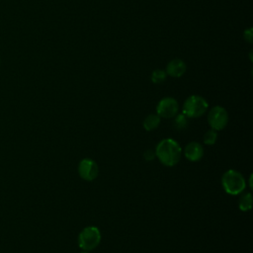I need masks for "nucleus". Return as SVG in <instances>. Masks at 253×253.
<instances>
[{
  "label": "nucleus",
  "mask_w": 253,
  "mask_h": 253,
  "mask_svg": "<svg viewBox=\"0 0 253 253\" xmlns=\"http://www.w3.org/2000/svg\"><path fill=\"white\" fill-rule=\"evenodd\" d=\"M217 139V133H216V130L214 129H210L208 130L205 135H204V142L208 145H212L215 143Z\"/></svg>",
  "instance_id": "4468645a"
},
{
  "label": "nucleus",
  "mask_w": 253,
  "mask_h": 253,
  "mask_svg": "<svg viewBox=\"0 0 253 253\" xmlns=\"http://www.w3.org/2000/svg\"><path fill=\"white\" fill-rule=\"evenodd\" d=\"M252 195L251 193H245L243 194L240 198H239V203H238V207L242 211H247L249 210H251L252 208Z\"/></svg>",
  "instance_id": "9b49d317"
},
{
  "label": "nucleus",
  "mask_w": 253,
  "mask_h": 253,
  "mask_svg": "<svg viewBox=\"0 0 253 253\" xmlns=\"http://www.w3.org/2000/svg\"><path fill=\"white\" fill-rule=\"evenodd\" d=\"M182 154V148L180 144L172 138L162 139L156 146L155 156L165 166L176 165Z\"/></svg>",
  "instance_id": "f257e3e1"
},
{
  "label": "nucleus",
  "mask_w": 253,
  "mask_h": 253,
  "mask_svg": "<svg viewBox=\"0 0 253 253\" xmlns=\"http://www.w3.org/2000/svg\"><path fill=\"white\" fill-rule=\"evenodd\" d=\"M166 72L163 69H155L151 74V81L155 84H160L166 80Z\"/></svg>",
  "instance_id": "f8f14e48"
},
{
  "label": "nucleus",
  "mask_w": 253,
  "mask_h": 253,
  "mask_svg": "<svg viewBox=\"0 0 253 253\" xmlns=\"http://www.w3.org/2000/svg\"><path fill=\"white\" fill-rule=\"evenodd\" d=\"M243 36H244V39H245L248 42L251 43V42H253V41H252V39H253V33H252V29H251V28L245 30Z\"/></svg>",
  "instance_id": "2eb2a0df"
},
{
  "label": "nucleus",
  "mask_w": 253,
  "mask_h": 253,
  "mask_svg": "<svg viewBox=\"0 0 253 253\" xmlns=\"http://www.w3.org/2000/svg\"><path fill=\"white\" fill-rule=\"evenodd\" d=\"M179 111L178 102L172 97H165L159 101L156 107L157 115L160 118H174Z\"/></svg>",
  "instance_id": "423d86ee"
},
{
  "label": "nucleus",
  "mask_w": 253,
  "mask_h": 253,
  "mask_svg": "<svg viewBox=\"0 0 253 253\" xmlns=\"http://www.w3.org/2000/svg\"><path fill=\"white\" fill-rule=\"evenodd\" d=\"M186 63L182 59L175 58L168 62L165 72L171 77H181L186 72Z\"/></svg>",
  "instance_id": "1a4fd4ad"
},
{
  "label": "nucleus",
  "mask_w": 253,
  "mask_h": 253,
  "mask_svg": "<svg viewBox=\"0 0 253 253\" xmlns=\"http://www.w3.org/2000/svg\"><path fill=\"white\" fill-rule=\"evenodd\" d=\"M81 253H88V251H83V252H81Z\"/></svg>",
  "instance_id": "f3484780"
},
{
  "label": "nucleus",
  "mask_w": 253,
  "mask_h": 253,
  "mask_svg": "<svg viewBox=\"0 0 253 253\" xmlns=\"http://www.w3.org/2000/svg\"><path fill=\"white\" fill-rule=\"evenodd\" d=\"M101 241V233L96 226H87L82 229L78 236V245L84 251L95 249Z\"/></svg>",
  "instance_id": "20e7f679"
},
{
  "label": "nucleus",
  "mask_w": 253,
  "mask_h": 253,
  "mask_svg": "<svg viewBox=\"0 0 253 253\" xmlns=\"http://www.w3.org/2000/svg\"><path fill=\"white\" fill-rule=\"evenodd\" d=\"M78 173L83 180L93 181L98 176L99 168L95 160L91 158H84L78 165Z\"/></svg>",
  "instance_id": "0eeeda50"
},
{
  "label": "nucleus",
  "mask_w": 253,
  "mask_h": 253,
  "mask_svg": "<svg viewBox=\"0 0 253 253\" xmlns=\"http://www.w3.org/2000/svg\"><path fill=\"white\" fill-rule=\"evenodd\" d=\"M221 184L224 191L229 195H238L246 188V181L241 173L230 169L227 170L221 178Z\"/></svg>",
  "instance_id": "f03ea898"
},
{
  "label": "nucleus",
  "mask_w": 253,
  "mask_h": 253,
  "mask_svg": "<svg viewBox=\"0 0 253 253\" xmlns=\"http://www.w3.org/2000/svg\"><path fill=\"white\" fill-rule=\"evenodd\" d=\"M208 109V102L201 96L192 95L186 99L183 105V114L187 118H199Z\"/></svg>",
  "instance_id": "7ed1b4c3"
},
{
  "label": "nucleus",
  "mask_w": 253,
  "mask_h": 253,
  "mask_svg": "<svg viewBox=\"0 0 253 253\" xmlns=\"http://www.w3.org/2000/svg\"><path fill=\"white\" fill-rule=\"evenodd\" d=\"M187 117L184 114H179L174 117L173 126L178 129H184L187 126Z\"/></svg>",
  "instance_id": "ddd939ff"
},
{
  "label": "nucleus",
  "mask_w": 253,
  "mask_h": 253,
  "mask_svg": "<svg viewBox=\"0 0 253 253\" xmlns=\"http://www.w3.org/2000/svg\"><path fill=\"white\" fill-rule=\"evenodd\" d=\"M154 157H155V151L148 149V150H146V151L144 152V158H145L146 160H148V161H149V160H152Z\"/></svg>",
  "instance_id": "dca6fc26"
},
{
  "label": "nucleus",
  "mask_w": 253,
  "mask_h": 253,
  "mask_svg": "<svg viewBox=\"0 0 253 253\" xmlns=\"http://www.w3.org/2000/svg\"><path fill=\"white\" fill-rule=\"evenodd\" d=\"M160 124V117L157 114H150L148 115L143 121V127L147 130L155 129Z\"/></svg>",
  "instance_id": "9d476101"
},
{
  "label": "nucleus",
  "mask_w": 253,
  "mask_h": 253,
  "mask_svg": "<svg viewBox=\"0 0 253 253\" xmlns=\"http://www.w3.org/2000/svg\"><path fill=\"white\" fill-rule=\"evenodd\" d=\"M184 154L186 158L190 161H199L204 155V147L201 143L197 141H192L186 145L184 149Z\"/></svg>",
  "instance_id": "6e6552de"
},
{
  "label": "nucleus",
  "mask_w": 253,
  "mask_h": 253,
  "mask_svg": "<svg viewBox=\"0 0 253 253\" xmlns=\"http://www.w3.org/2000/svg\"><path fill=\"white\" fill-rule=\"evenodd\" d=\"M208 122L212 129L221 130L228 123V114L223 107L215 106L209 112Z\"/></svg>",
  "instance_id": "39448f33"
}]
</instances>
